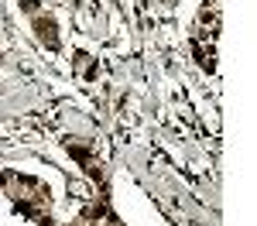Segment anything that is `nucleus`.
<instances>
[{"mask_svg":"<svg viewBox=\"0 0 257 226\" xmlns=\"http://www.w3.org/2000/svg\"><path fill=\"white\" fill-rule=\"evenodd\" d=\"M35 31L38 38L48 45V48H59V38H55V21L52 18H35Z\"/></svg>","mask_w":257,"mask_h":226,"instance_id":"1","label":"nucleus"},{"mask_svg":"<svg viewBox=\"0 0 257 226\" xmlns=\"http://www.w3.org/2000/svg\"><path fill=\"white\" fill-rule=\"evenodd\" d=\"M24 11H28V14H35V11H38V0H24Z\"/></svg>","mask_w":257,"mask_h":226,"instance_id":"2","label":"nucleus"}]
</instances>
